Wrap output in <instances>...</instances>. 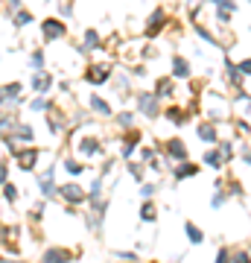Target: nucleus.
<instances>
[{
  "mask_svg": "<svg viewBox=\"0 0 251 263\" xmlns=\"http://www.w3.org/2000/svg\"><path fill=\"white\" fill-rule=\"evenodd\" d=\"M56 193L61 196V202H67V205H85L88 202V193H85V187L82 184H76V182H64L61 187H56Z\"/></svg>",
  "mask_w": 251,
  "mask_h": 263,
  "instance_id": "obj_1",
  "label": "nucleus"
},
{
  "mask_svg": "<svg viewBox=\"0 0 251 263\" xmlns=\"http://www.w3.org/2000/svg\"><path fill=\"white\" fill-rule=\"evenodd\" d=\"M41 35H44V41H58V38L67 35V26H64L61 18H44L41 20Z\"/></svg>",
  "mask_w": 251,
  "mask_h": 263,
  "instance_id": "obj_2",
  "label": "nucleus"
},
{
  "mask_svg": "<svg viewBox=\"0 0 251 263\" xmlns=\"http://www.w3.org/2000/svg\"><path fill=\"white\" fill-rule=\"evenodd\" d=\"M108 76H111V64H105V61H91V64L85 67L88 85H105Z\"/></svg>",
  "mask_w": 251,
  "mask_h": 263,
  "instance_id": "obj_3",
  "label": "nucleus"
},
{
  "mask_svg": "<svg viewBox=\"0 0 251 263\" xmlns=\"http://www.w3.org/2000/svg\"><path fill=\"white\" fill-rule=\"evenodd\" d=\"M137 108L149 117V120H155L158 114H161V105H158V97L152 94V91H143V94H137Z\"/></svg>",
  "mask_w": 251,
  "mask_h": 263,
  "instance_id": "obj_4",
  "label": "nucleus"
},
{
  "mask_svg": "<svg viewBox=\"0 0 251 263\" xmlns=\"http://www.w3.org/2000/svg\"><path fill=\"white\" fill-rule=\"evenodd\" d=\"M38 155H41V152H38L35 146L18 149V152H15V164H18L20 170H26V173H29V170H35V164H38Z\"/></svg>",
  "mask_w": 251,
  "mask_h": 263,
  "instance_id": "obj_5",
  "label": "nucleus"
},
{
  "mask_svg": "<svg viewBox=\"0 0 251 263\" xmlns=\"http://www.w3.org/2000/svg\"><path fill=\"white\" fill-rule=\"evenodd\" d=\"M70 261H73V252L58 249V246H50V249L41 252V261L38 263H70Z\"/></svg>",
  "mask_w": 251,
  "mask_h": 263,
  "instance_id": "obj_6",
  "label": "nucleus"
},
{
  "mask_svg": "<svg viewBox=\"0 0 251 263\" xmlns=\"http://www.w3.org/2000/svg\"><path fill=\"white\" fill-rule=\"evenodd\" d=\"M35 184H38L41 196H53V193H56V167H47V170L35 179Z\"/></svg>",
  "mask_w": 251,
  "mask_h": 263,
  "instance_id": "obj_7",
  "label": "nucleus"
},
{
  "mask_svg": "<svg viewBox=\"0 0 251 263\" xmlns=\"http://www.w3.org/2000/svg\"><path fill=\"white\" fill-rule=\"evenodd\" d=\"M164 149H167V155H170L173 161H187V143H184L181 138H170V141L164 143Z\"/></svg>",
  "mask_w": 251,
  "mask_h": 263,
  "instance_id": "obj_8",
  "label": "nucleus"
},
{
  "mask_svg": "<svg viewBox=\"0 0 251 263\" xmlns=\"http://www.w3.org/2000/svg\"><path fill=\"white\" fill-rule=\"evenodd\" d=\"M164 23H167V12L164 9H155L152 18H149V23H146V38H155L164 29Z\"/></svg>",
  "mask_w": 251,
  "mask_h": 263,
  "instance_id": "obj_9",
  "label": "nucleus"
},
{
  "mask_svg": "<svg viewBox=\"0 0 251 263\" xmlns=\"http://www.w3.org/2000/svg\"><path fill=\"white\" fill-rule=\"evenodd\" d=\"M140 138H143V135H140L137 129H129V132L123 135V143H126V146H123V158H126V161H132V155H135V146L140 143Z\"/></svg>",
  "mask_w": 251,
  "mask_h": 263,
  "instance_id": "obj_10",
  "label": "nucleus"
},
{
  "mask_svg": "<svg viewBox=\"0 0 251 263\" xmlns=\"http://www.w3.org/2000/svg\"><path fill=\"white\" fill-rule=\"evenodd\" d=\"M79 152H82L85 158H97V155L102 152V143H99L97 138H91V135H88V138H82V141H79Z\"/></svg>",
  "mask_w": 251,
  "mask_h": 263,
  "instance_id": "obj_11",
  "label": "nucleus"
},
{
  "mask_svg": "<svg viewBox=\"0 0 251 263\" xmlns=\"http://www.w3.org/2000/svg\"><path fill=\"white\" fill-rule=\"evenodd\" d=\"M50 85H53V79H50L44 70H35V76H32V91H35L38 97H44V94L50 91Z\"/></svg>",
  "mask_w": 251,
  "mask_h": 263,
  "instance_id": "obj_12",
  "label": "nucleus"
},
{
  "mask_svg": "<svg viewBox=\"0 0 251 263\" xmlns=\"http://www.w3.org/2000/svg\"><path fill=\"white\" fill-rule=\"evenodd\" d=\"M213 6H216V18H219L222 23H228L231 15H234V9H237L234 0H213Z\"/></svg>",
  "mask_w": 251,
  "mask_h": 263,
  "instance_id": "obj_13",
  "label": "nucleus"
},
{
  "mask_svg": "<svg viewBox=\"0 0 251 263\" xmlns=\"http://www.w3.org/2000/svg\"><path fill=\"white\" fill-rule=\"evenodd\" d=\"M196 135H199V141H205V143H216V141H219V132H216L213 123H199Z\"/></svg>",
  "mask_w": 251,
  "mask_h": 263,
  "instance_id": "obj_14",
  "label": "nucleus"
},
{
  "mask_svg": "<svg viewBox=\"0 0 251 263\" xmlns=\"http://www.w3.org/2000/svg\"><path fill=\"white\" fill-rule=\"evenodd\" d=\"M173 76H178V79H187L190 76V61L184 56H175L173 59Z\"/></svg>",
  "mask_w": 251,
  "mask_h": 263,
  "instance_id": "obj_15",
  "label": "nucleus"
},
{
  "mask_svg": "<svg viewBox=\"0 0 251 263\" xmlns=\"http://www.w3.org/2000/svg\"><path fill=\"white\" fill-rule=\"evenodd\" d=\"M173 91H175V85H173V79L170 76H164V79H158L155 82V97H173Z\"/></svg>",
  "mask_w": 251,
  "mask_h": 263,
  "instance_id": "obj_16",
  "label": "nucleus"
},
{
  "mask_svg": "<svg viewBox=\"0 0 251 263\" xmlns=\"http://www.w3.org/2000/svg\"><path fill=\"white\" fill-rule=\"evenodd\" d=\"M88 105H91V108H94L97 114H102V117H111V111H114V108H111V105H108V102H105L102 97H97V94H94V97L88 100Z\"/></svg>",
  "mask_w": 251,
  "mask_h": 263,
  "instance_id": "obj_17",
  "label": "nucleus"
},
{
  "mask_svg": "<svg viewBox=\"0 0 251 263\" xmlns=\"http://www.w3.org/2000/svg\"><path fill=\"white\" fill-rule=\"evenodd\" d=\"M102 41H99V35H97V29H88L85 35H82V50L85 53H91V50H97Z\"/></svg>",
  "mask_w": 251,
  "mask_h": 263,
  "instance_id": "obj_18",
  "label": "nucleus"
},
{
  "mask_svg": "<svg viewBox=\"0 0 251 263\" xmlns=\"http://www.w3.org/2000/svg\"><path fill=\"white\" fill-rule=\"evenodd\" d=\"M196 173H199V167L190 164V161H181V164L175 167V179H178V182H184V179H190V176H196Z\"/></svg>",
  "mask_w": 251,
  "mask_h": 263,
  "instance_id": "obj_19",
  "label": "nucleus"
},
{
  "mask_svg": "<svg viewBox=\"0 0 251 263\" xmlns=\"http://www.w3.org/2000/svg\"><path fill=\"white\" fill-rule=\"evenodd\" d=\"M15 129H18V117H15V114H6V117H0V138H9Z\"/></svg>",
  "mask_w": 251,
  "mask_h": 263,
  "instance_id": "obj_20",
  "label": "nucleus"
},
{
  "mask_svg": "<svg viewBox=\"0 0 251 263\" xmlns=\"http://www.w3.org/2000/svg\"><path fill=\"white\" fill-rule=\"evenodd\" d=\"M15 138H18V143H32L35 132H32V126H26V123H18V129H15Z\"/></svg>",
  "mask_w": 251,
  "mask_h": 263,
  "instance_id": "obj_21",
  "label": "nucleus"
},
{
  "mask_svg": "<svg viewBox=\"0 0 251 263\" xmlns=\"http://www.w3.org/2000/svg\"><path fill=\"white\" fill-rule=\"evenodd\" d=\"M225 70H228V79H231V85H234V88H240V82H243V73H240V67H237L231 59H225Z\"/></svg>",
  "mask_w": 251,
  "mask_h": 263,
  "instance_id": "obj_22",
  "label": "nucleus"
},
{
  "mask_svg": "<svg viewBox=\"0 0 251 263\" xmlns=\"http://www.w3.org/2000/svg\"><path fill=\"white\" fill-rule=\"evenodd\" d=\"M140 220H143V223H155V220H158L155 202H143V205H140Z\"/></svg>",
  "mask_w": 251,
  "mask_h": 263,
  "instance_id": "obj_23",
  "label": "nucleus"
},
{
  "mask_svg": "<svg viewBox=\"0 0 251 263\" xmlns=\"http://www.w3.org/2000/svg\"><path fill=\"white\" fill-rule=\"evenodd\" d=\"M184 231H187V240H190L193 246H202V243H205V234H202L193 223H184Z\"/></svg>",
  "mask_w": 251,
  "mask_h": 263,
  "instance_id": "obj_24",
  "label": "nucleus"
},
{
  "mask_svg": "<svg viewBox=\"0 0 251 263\" xmlns=\"http://www.w3.org/2000/svg\"><path fill=\"white\" fill-rule=\"evenodd\" d=\"M167 117H170V123H175V126H181V123L187 120V111H181L178 105H170V108H167Z\"/></svg>",
  "mask_w": 251,
  "mask_h": 263,
  "instance_id": "obj_25",
  "label": "nucleus"
},
{
  "mask_svg": "<svg viewBox=\"0 0 251 263\" xmlns=\"http://www.w3.org/2000/svg\"><path fill=\"white\" fill-rule=\"evenodd\" d=\"M202 161H205L208 167H222V164H225L222 155H219V149H208V152L202 155Z\"/></svg>",
  "mask_w": 251,
  "mask_h": 263,
  "instance_id": "obj_26",
  "label": "nucleus"
},
{
  "mask_svg": "<svg viewBox=\"0 0 251 263\" xmlns=\"http://www.w3.org/2000/svg\"><path fill=\"white\" fill-rule=\"evenodd\" d=\"M12 23L15 26H26V23H32V15L26 9H18V15H12Z\"/></svg>",
  "mask_w": 251,
  "mask_h": 263,
  "instance_id": "obj_27",
  "label": "nucleus"
},
{
  "mask_svg": "<svg viewBox=\"0 0 251 263\" xmlns=\"http://www.w3.org/2000/svg\"><path fill=\"white\" fill-rule=\"evenodd\" d=\"M29 67H32V70H44V50H32V56H29Z\"/></svg>",
  "mask_w": 251,
  "mask_h": 263,
  "instance_id": "obj_28",
  "label": "nucleus"
},
{
  "mask_svg": "<svg viewBox=\"0 0 251 263\" xmlns=\"http://www.w3.org/2000/svg\"><path fill=\"white\" fill-rule=\"evenodd\" d=\"M18 196H20V193H18V187L6 182V184H3V199H6L9 205H15V202H18Z\"/></svg>",
  "mask_w": 251,
  "mask_h": 263,
  "instance_id": "obj_29",
  "label": "nucleus"
},
{
  "mask_svg": "<svg viewBox=\"0 0 251 263\" xmlns=\"http://www.w3.org/2000/svg\"><path fill=\"white\" fill-rule=\"evenodd\" d=\"M3 94H6V100H18V94H20V82H9V85L3 88Z\"/></svg>",
  "mask_w": 251,
  "mask_h": 263,
  "instance_id": "obj_30",
  "label": "nucleus"
},
{
  "mask_svg": "<svg viewBox=\"0 0 251 263\" xmlns=\"http://www.w3.org/2000/svg\"><path fill=\"white\" fill-rule=\"evenodd\" d=\"M29 108H32V111H47L50 102H47V97H35V100L29 102Z\"/></svg>",
  "mask_w": 251,
  "mask_h": 263,
  "instance_id": "obj_31",
  "label": "nucleus"
},
{
  "mask_svg": "<svg viewBox=\"0 0 251 263\" xmlns=\"http://www.w3.org/2000/svg\"><path fill=\"white\" fill-rule=\"evenodd\" d=\"M64 170H67L70 176H79V173H82V164L73 161V158H64Z\"/></svg>",
  "mask_w": 251,
  "mask_h": 263,
  "instance_id": "obj_32",
  "label": "nucleus"
},
{
  "mask_svg": "<svg viewBox=\"0 0 251 263\" xmlns=\"http://www.w3.org/2000/svg\"><path fill=\"white\" fill-rule=\"evenodd\" d=\"M99 193H102V179H94L91 190H88V199H99Z\"/></svg>",
  "mask_w": 251,
  "mask_h": 263,
  "instance_id": "obj_33",
  "label": "nucleus"
},
{
  "mask_svg": "<svg viewBox=\"0 0 251 263\" xmlns=\"http://www.w3.org/2000/svg\"><path fill=\"white\" fill-rule=\"evenodd\" d=\"M117 123H120L123 129H129V126L135 123V114H132V111H123V114H117Z\"/></svg>",
  "mask_w": 251,
  "mask_h": 263,
  "instance_id": "obj_34",
  "label": "nucleus"
},
{
  "mask_svg": "<svg viewBox=\"0 0 251 263\" xmlns=\"http://www.w3.org/2000/svg\"><path fill=\"white\" fill-rule=\"evenodd\" d=\"M129 176H132L135 182H143V167H140V164H132V161H129Z\"/></svg>",
  "mask_w": 251,
  "mask_h": 263,
  "instance_id": "obj_35",
  "label": "nucleus"
},
{
  "mask_svg": "<svg viewBox=\"0 0 251 263\" xmlns=\"http://www.w3.org/2000/svg\"><path fill=\"white\" fill-rule=\"evenodd\" d=\"M196 32H199V38H205L208 44H216V38H213V35H211V32H208V29H205L202 23H196Z\"/></svg>",
  "mask_w": 251,
  "mask_h": 263,
  "instance_id": "obj_36",
  "label": "nucleus"
},
{
  "mask_svg": "<svg viewBox=\"0 0 251 263\" xmlns=\"http://www.w3.org/2000/svg\"><path fill=\"white\" fill-rule=\"evenodd\" d=\"M231 152H234V146H231V143H219V155H222V161H225V164L231 161Z\"/></svg>",
  "mask_w": 251,
  "mask_h": 263,
  "instance_id": "obj_37",
  "label": "nucleus"
},
{
  "mask_svg": "<svg viewBox=\"0 0 251 263\" xmlns=\"http://www.w3.org/2000/svg\"><path fill=\"white\" fill-rule=\"evenodd\" d=\"M155 193H158V184H143V187H140V196H143V199H149V196H155Z\"/></svg>",
  "mask_w": 251,
  "mask_h": 263,
  "instance_id": "obj_38",
  "label": "nucleus"
},
{
  "mask_svg": "<svg viewBox=\"0 0 251 263\" xmlns=\"http://www.w3.org/2000/svg\"><path fill=\"white\" fill-rule=\"evenodd\" d=\"M231 263H251V255L249 252H237V255H231Z\"/></svg>",
  "mask_w": 251,
  "mask_h": 263,
  "instance_id": "obj_39",
  "label": "nucleus"
},
{
  "mask_svg": "<svg viewBox=\"0 0 251 263\" xmlns=\"http://www.w3.org/2000/svg\"><path fill=\"white\" fill-rule=\"evenodd\" d=\"M225 202H228V196H222V190H216V196H213V202H211V205H213V208H222Z\"/></svg>",
  "mask_w": 251,
  "mask_h": 263,
  "instance_id": "obj_40",
  "label": "nucleus"
},
{
  "mask_svg": "<svg viewBox=\"0 0 251 263\" xmlns=\"http://www.w3.org/2000/svg\"><path fill=\"white\" fill-rule=\"evenodd\" d=\"M44 208H47V202H38V205L32 208V220H41V217H44Z\"/></svg>",
  "mask_w": 251,
  "mask_h": 263,
  "instance_id": "obj_41",
  "label": "nucleus"
},
{
  "mask_svg": "<svg viewBox=\"0 0 251 263\" xmlns=\"http://www.w3.org/2000/svg\"><path fill=\"white\" fill-rule=\"evenodd\" d=\"M237 67H240V73H243V76H251V59H243Z\"/></svg>",
  "mask_w": 251,
  "mask_h": 263,
  "instance_id": "obj_42",
  "label": "nucleus"
},
{
  "mask_svg": "<svg viewBox=\"0 0 251 263\" xmlns=\"http://www.w3.org/2000/svg\"><path fill=\"white\" fill-rule=\"evenodd\" d=\"M6 182H9V164H3V161H0V187H3Z\"/></svg>",
  "mask_w": 251,
  "mask_h": 263,
  "instance_id": "obj_43",
  "label": "nucleus"
},
{
  "mask_svg": "<svg viewBox=\"0 0 251 263\" xmlns=\"http://www.w3.org/2000/svg\"><path fill=\"white\" fill-rule=\"evenodd\" d=\"M216 263H231V252H228V249H219V255H216Z\"/></svg>",
  "mask_w": 251,
  "mask_h": 263,
  "instance_id": "obj_44",
  "label": "nucleus"
},
{
  "mask_svg": "<svg viewBox=\"0 0 251 263\" xmlns=\"http://www.w3.org/2000/svg\"><path fill=\"white\" fill-rule=\"evenodd\" d=\"M140 158H143L146 164H152V161H155V152H152V149H143V152H140Z\"/></svg>",
  "mask_w": 251,
  "mask_h": 263,
  "instance_id": "obj_45",
  "label": "nucleus"
},
{
  "mask_svg": "<svg viewBox=\"0 0 251 263\" xmlns=\"http://www.w3.org/2000/svg\"><path fill=\"white\" fill-rule=\"evenodd\" d=\"M117 258H120V261H132V263H135V252H117Z\"/></svg>",
  "mask_w": 251,
  "mask_h": 263,
  "instance_id": "obj_46",
  "label": "nucleus"
},
{
  "mask_svg": "<svg viewBox=\"0 0 251 263\" xmlns=\"http://www.w3.org/2000/svg\"><path fill=\"white\" fill-rule=\"evenodd\" d=\"M243 161H246V164H251V155H249V152H246V155H243Z\"/></svg>",
  "mask_w": 251,
  "mask_h": 263,
  "instance_id": "obj_47",
  "label": "nucleus"
},
{
  "mask_svg": "<svg viewBox=\"0 0 251 263\" xmlns=\"http://www.w3.org/2000/svg\"><path fill=\"white\" fill-rule=\"evenodd\" d=\"M152 263H155V261H152Z\"/></svg>",
  "mask_w": 251,
  "mask_h": 263,
  "instance_id": "obj_48",
  "label": "nucleus"
}]
</instances>
